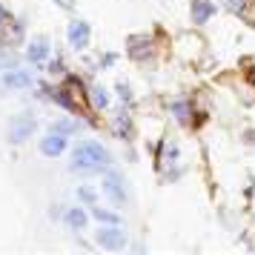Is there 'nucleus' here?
I'll list each match as a JSON object with an SVG mask.
<instances>
[{
  "label": "nucleus",
  "mask_w": 255,
  "mask_h": 255,
  "mask_svg": "<svg viewBox=\"0 0 255 255\" xmlns=\"http://www.w3.org/2000/svg\"><path fill=\"white\" fill-rule=\"evenodd\" d=\"M3 20H9V12H6V9L0 6V26H3Z\"/></svg>",
  "instance_id": "24"
},
{
  "label": "nucleus",
  "mask_w": 255,
  "mask_h": 255,
  "mask_svg": "<svg viewBox=\"0 0 255 255\" xmlns=\"http://www.w3.org/2000/svg\"><path fill=\"white\" fill-rule=\"evenodd\" d=\"M118 63V55H112V52H106L104 58H101V69H109V66H115Z\"/></svg>",
  "instance_id": "20"
},
{
  "label": "nucleus",
  "mask_w": 255,
  "mask_h": 255,
  "mask_svg": "<svg viewBox=\"0 0 255 255\" xmlns=\"http://www.w3.org/2000/svg\"><path fill=\"white\" fill-rule=\"evenodd\" d=\"M46 63H49V72H52V75H63V60H60V58L46 60Z\"/></svg>",
  "instance_id": "21"
},
{
  "label": "nucleus",
  "mask_w": 255,
  "mask_h": 255,
  "mask_svg": "<svg viewBox=\"0 0 255 255\" xmlns=\"http://www.w3.org/2000/svg\"><path fill=\"white\" fill-rule=\"evenodd\" d=\"M169 112H172V118L181 124V127H201V121H204V115L201 112H195V104L189 101V98H178V101H172V106H169Z\"/></svg>",
  "instance_id": "7"
},
{
  "label": "nucleus",
  "mask_w": 255,
  "mask_h": 255,
  "mask_svg": "<svg viewBox=\"0 0 255 255\" xmlns=\"http://www.w3.org/2000/svg\"><path fill=\"white\" fill-rule=\"evenodd\" d=\"M66 40H69V46L75 52H83V49L89 46V40H92V26L86 23V20H72L66 26Z\"/></svg>",
  "instance_id": "9"
},
{
  "label": "nucleus",
  "mask_w": 255,
  "mask_h": 255,
  "mask_svg": "<svg viewBox=\"0 0 255 255\" xmlns=\"http://www.w3.org/2000/svg\"><path fill=\"white\" fill-rule=\"evenodd\" d=\"M95 241L101 244L104 250H124L127 247V232L121 230V224H104L101 230L95 232Z\"/></svg>",
  "instance_id": "8"
},
{
  "label": "nucleus",
  "mask_w": 255,
  "mask_h": 255,
  "mask_svg": "<svg viewBox=\"0 0 255 255\" xmlns=\"http://www.w3.org/2000/svg\"><path fill=\"white\" fill-rule=\"evenodd\" d=\"M244 138H247V143H255V132H247Z\"/></svg>",
  "instance_id": "25"
},
{
  "label": "nucleus",
  "mask_w": 255,
  "mask_h": 255,
  "mask_svg": "<svg viewBox=\"0 0 255 255\" xmlns=\"http://www.w3.org/2000/svg\"><path fill=\"white\" fill-rule=\"evenodd\" d=\"M112 135H118L121 140H132V135H135V118L129 115V106H115L112 109Z\"/></svg>",
  "instance_id": "6"
},
{
  "label": "nucleus",
  "mask_w": 255,
  "mask_h": 255,
  "mask_svg": "<svg viewBox=\"0 0 255 255\" xmlns=\"http://www.w3.org/2000/svg\"><path fill=\"white\" fill-rule=\"evenodd\" d=\"M52 3H55L58 9H75V3H78V0H52Z\"/></svg>",
  "instance_id": "22"
},
{
  "label": "nucleus",
  "mask_w": 255,
  "mask_h": 255,
  "mask_svg": "<svg viewBox=\"0 0 255 255\" xmlns=\"http://www.w3.org/2000/svg\"><path fill=\"white\" fill-rule=\"evenodd\" d=\"M155 49H158V46H155L152 35H132L127 40V55L132 60H138V63L155 58Z\"/></svg>",
  "instance_id": "5"
},
{
  "label": "nucleus",
  "mask_w": 255,
  "mask_h": 255,
  "mask_svg": "<svg viewBox=\"0 0 255 255\" xmlns=\"http://www.w3.org/2000/svg\"><path fill=\"white\" fill-rule=\"evenodd\" d=\"M104 195L115 204V207H127L129 204V186H127V178L118 172V169H106L104 172Z\"/></svg>",
  "instance_id": "3"
},
{
  "label": "nucleus",
  "mask_w": 255,
  "mask_h": 255,
  "mask_svg": "<svg viewBox=\"0 0 255 255\" xmlns=\"http://www.w3.org/2000/svg\"><path fill=\"white\" fill-rule=\"evenodd\" d=\"M66 146H69V138L66 135H60V132H49L46 138L37 143V149H40V155H46V158H60L63 152H66Z\"/></svg>",
  "instance_id": "11"
},
{
  "label": "nucleus",
  "mask_w": 255,
  "mask_h": 255,
  "mask_svg": "<svg viewBox=\"0 0 255 255\" xmlns=\"http://www.w3.org/2000/svg\"><path fill=\"white\" fill-rule=\"evenodd\" d=\"M37 132V118L32 112H20V115H14L9 121V129H6V140L17 146V143H26V140L32 138Z\"/></svg>",
  "instance_id": "2"
},
{
  "label": "nucleus",
  "mask_w": 255,
  "mask_h": 255,
  "mask_svg": "<svg viewBox=\"0 0 255 255\" xmlns=\"http://www.w3.org/2000/svg\"><path fill=\"white\" fill-rule=\"evenodd\" d=\"M115 92H118V101L124 106H132L135 104V95H132V86H129L127 81H118L115 83Z\"/></svg>",
  "instance_id": "17"
},
{
  "label": "nucleus",
  "mask_w": 255,
  "mask_h": 255,
  "mask_svg": "<svg viewBox=\"0 0 255 255\" xmlns=\"http://www.w3.org/2000/svg\"><path fill=\"white\" fill-rule=\"evenodd\" d=\"M109 101H112V98H109V92H106L104 86H92V89H89V104H92L95 109H106Z\"/></svg>",
  "instance_id": "15"
},
{
  "label": "nucleus",
  "mask_w": 255,
  "mask_h": 255,
  "mask_svg": "<svg viewBox=\"0 0 255 255\" xmlns=\"http://www.w3.org/2000/svg\"><path fill=\"white\" fill-rule=\"evenodd\" d=\"M78 198H81L83 204H95V201H98V192L89 189V186H78Z\"/></svg>",
  "instance_id": "19"
},
{
  "label": "nucleus",
  "mask_w": 255,
  "mask_h": 255,
  "mask_svg": "<svg viewBox=\"0 0 255 255\" xmlns=\"http://www.w3.org/2000/svg\"><path fill=\"white\" fill-rule=\"evenodd\" d=\"M35 83L32 72L20 69V66H12V69H3L0 72V95H9V92H20V89H29Z\"/></svg>",
  "instance_id": "4"
},
{
  "label": "nucleus",
  "mask_w": 255,
  "mask_h": 255,
  "mask_svg": "<svg viewBox=\"0 0 255 255\" xmlns=\"http://www.w3.org/2000/svg\"><path fill=\"white\" fill-rule=\"evenodd\" d=\"M52 58V40L46 35H37L29 40V46H26V60L29 63H35V66H43L46 60Z\"/></svg>",
  "instance_id": "10"
},
{
  "label": "nucleus",
  "mask_w": 255,
  "mask_h": 255,
  "mask_svg": "<svg viewBox=\"0 0 255 255\" xmlns=\"http://www.w3.org/2000/svg\"><path fill=\"white\" fill-rule=\"evenodd\" d=\"M92 218L101 221V224H121V215L112 212V209H104V207H92Z\"/></svg>",
  "instance_id": "16"
},
{
  "label": "nucleus",
  "mask_w": 255,
  "mask_h": 255,
  "mask_svg": "<svg viewBox=\"0 0 255 255\" xmlns=\"http://www.w3.org/2000/svg\"><path fill=\"white\" fill-rule=\"evenodd\" d=\"M12 66H17V55H14L12 49H6V52L0 55V72H3V69H12Z\"/></svg>",
  "instance_id": "18"
},
{
  "label": "nucleus",
  "mask_w": 255,
  "mask_h": 255,
  "mask_svg": "<svg viewBox=\"0 0 255 255\" xmlns=\"http://www.w3.org/2000/svg\"><path fill=\"white\" fill-rule=\"evenodd\" d=\"M52 129L60 132V135H66V138H72V135H78V132L83 129V124L78 121V115H72V118H60V121H55Z\"/></svg>",
  "instance_id": "14"
},
{
  "label": "nucleus",
  "mask_w": 255,
  "mask_h": 255,
  "mask_svg": "<svg viewBox=\"0 0 255 255\" xmlns=\"http://www.w3.org/2000/svg\"><path fill=\"white\" fill-rule=\"evenodd\" d=\"M212 14H215V3L212 0H192L189 3V17H192L195 26H207L212 20Z\"/></svg>",
  "instance_id": "12"
},
{
  "label": "nucleus",
  "mask_w": 255,
  "mask_h": 255,
  "mask_svg": "<svg viewBox=\"0 0 255 255\" xmlns=\"http://www.w3.org/2000/svg\"><path fill=\"white\" fill-rule=\"evenodd\" d=\"M247 81L255 83V66H250V69H247Z\"/></svg>",
  "instance_id": "23"
},
{
  "label": "nucleus",
  "mask_w": 255,
  "mask_h": 255,
  "mask_svg": "<svg viewBox=\"0 0 255 255\" xmlns=\"http://www.w3.org/2000/svg\"><path fill=\"white\" fill-rule=\"evenodd\" d=\"M112 166V152L101 140H83L69 158V172L75 175H104Z\"/></svg>",
  "instance_id": "1"
},
{
  "label": "nucleus",
  "mask_w": 255,
  "mask_h": 255,
  "mask_svg": "<svg viewBox=\"0 0 255 255\" xmlns=\"http://www.w3.org/2000/svg\"><path fill=\"white\" fill-rule=\"evenodd\" d=\"M63 224L69 227V230L81 232L86 230V224H89V212L83 207H66V212H63Z\"/></svg>",
  "instance_id": "13"
}]
</instances>
